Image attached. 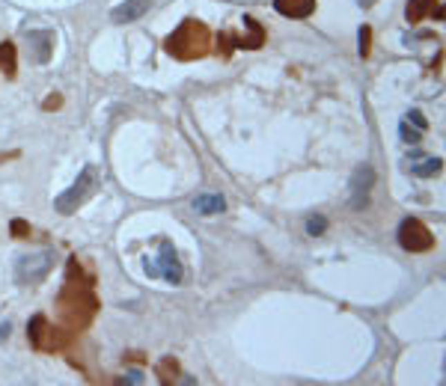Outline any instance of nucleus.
Returning <instances> with one entry per match:
<instances>
[{
  "label": "nucleus",
  "instance_id": "f257e3e1",
  "mask_svg": "<svg viewBox=\"0 0 446 386\" xmlns=\"http://www.w3.org/2000/svg\"><path fill=\"white\" fill-rule=\"evenodd\" d=\"M98 184H102V173H98L95 166H84L81 175H77V182L54 200V208H57L59 214H75L77 208H81L89 200V196L95 193Z\"/></svg>",
  "mask_w": 446,
  "mask_h": 386
},
{
  "label": "nucleus",
  "instance_id": "f03ea898",
  "mask_svg": "<svg viewBox=\"0 0 446 386\" xmlns=\"http://www.w3.org/2000/svg\"><path fill=\"white\" fill-rule=\"evenodd\" d=\"M54 267V250H39L18 255L15 262V282L18 285H39Z\"/></svg>",
  "mask_w": 446,
  "mask_h": 386
},
{
  "label": "nucleus",
  "instance_id": "7ed1b4c3",
  "mask_svg": "<svg viewBox=\"0 0 446 386\" xmlns=\"http://www.w3.org/2000/svg\"><path fill=\"white\" fill-rule=\"evenodd\" d=\"M396 238H399V244L408 253H425V250H431V244H434L431 232L425 229L416 217H405V220L399 223V232H396Z\"/></svg>",
  "mask_w": 446,
  "mask_h": 386
},
{
  "label": "nucleus",
  "instance_id": "20e7f679",
  "mask_svg": "<svg viewBox=\"0 0 446 386\" xmlns=\"http://www.w3.org/2000/svg\"><path fill=\"white\" fill-rule=\"evenodd\" d=\"M205 42H208V33L200 27V24H194V21H185L182 27L176 30V33L167 39V51L170 54H178V48L187 45V48H194L196 45V51H205Z\"/></svg>",
  "mask_w": 446,
  "mask_h": 386
},
{
  "label": "nucleus",
  "instance_id": "39448f33",
  "mask_svg": "<svg viewBox=\"0 0 446 386\" xmlns=\"http://www.w3.org/2000/svg\"><path fill=\"white\" fill-rule=\"evenodd\" d=\"M24 51L30 63H48L54 54V33L51 30H30L24 33Z\"/></svg>",
  "mask_w": 446,
  "mask_h": 386
},
{
  "label": "nucleus",
  "instance_id": "423d86ee",
  "mask_svg": "<svg viewBox=\"0 0 446 386\" xmlns=\"http://www.w3.org/2000/svg\"><path fill=\"white\" fill-rule=\"evenodd\" d=\"M155 264H158V273H161V280H167L170 285H178V282H182L185 271H182V262H178L176 247H173L170 241H161V247H158V259H155Z\"/></svg>",
  "mask_w": 446,
  "mask_h": 386
},
{
  "label": "nucleus",
  "instance_id": "0eeeda50",
  "mask_svg": "<svg viewBox=\"0 0 446 386\" xmlns=\"http://www.w3.org/2000/svg\"><path fill=\"white\" fill-rule=\"evenodd\" d=\"M372 184H375V170L369 164H363L360 170L351 175V208H363L366 205Z\"/></svg>",
  "mask_w": 446,
  "mask_h": 386
},
{
  "label": "nucleus",
  "instance_id": "6e6552de",
  "mask_svg": "<svg viewBox=\"0 0 446 386\" xmlns=\"http://www.w3.org/2000/svg\"><path fill=\"white\" fill-rule=\"evenodd\" d=\"M149 6H152V0H125V3H119L111 12V21L113 24H131V21H137V18L146 15Z\"/></svg>",
  "mask_w": 446,
  "mask_h": 386
},
{
  "label": "nucleus",
  "instance_id": "1a4fd4ad",
  "mask_svg": "<svg viewBox=\"0 0 446 386\" xmlns=\"http://www.w3.org/2000/svg\"><path fill=\"white\" fill-rule=\"evenodd\" d=\"M274 9L286 18H306L313 15L315 0H274Z\"/></svg>",
  "mask_w": 446,
  "mask_h": 386
},
{
  "label": "nucleus",
  "instance_id": "9d476101",
  "mask_svg": "<svg viewBox=\"0 0 446 386\" xmlns=\"http://www.w3.org/2000/svg\"><path fill=\"white\" fill-rule=\"evenodd\" d=\"M440 166H443L440 157H420V155H414V161L408 157V170H411L414 175H420V178H431V175H438V173H440Z\"/></svg>",
  "mask_w": 446,
  "mask_h": 386
},
{
  "label": "nucleus",
  "instance_id": "9b49d317",
  "mask_svg": "<svg viewBox=\"0 0 446 386\" xmlns=\"http://www.w3.org/2000/svg\"><path fill=\"white\" fill-rule=\"evenodd\" d=\"M194 208L200 214H221L223 208H226V200H223L221 193H200L194 200Z\"/></svg>",
  "mask_w": 446,
  "mask_h": 386
},
{
  "label": "nucleus",
  "instance_id": "f8f14e48",
  "mask_svg": "<svg viewBox=\"0 0 446 386\" xmlns=\"http://www.w3.org/2000/svg\"><path fill=\"white\" fill-rule=\"evenodd\" d=\"M431 9H434V0H411L408 9H405V15H408L411 24H416V21H422Z\"/></svg>",
  "mask_w": 446,
  "mask_h": 386
},
{
  "label": "nucleus",
  "instance_id": "ddd939ff",
  "mask_svg": "<svg viewBox=\"0 0 446 386\" xmlns=\"http://www.w3.org/2000/svg\"><path fill=\"white\" fill-rule=\"evenodd\" d=\"M45 333H48V321L42 318V315H36V318L27 324V336H30V342H33L36 348H45Z\"/></svg>",
  "mask_w": 446,
  "mask_h": 386
},
{
  "label": "nucleus",
  "instance_id": "4468645a",
  "mask_svg": "<svg viewBox=\"0 0 446 386\" xmlns=\"http://www.w3.org/2000/svg\"><path fill=\"white\" fill-rule=\"evenodd\" d=\"M158 378H161L164 386H173L176 378H178V363L173 360V356H164L161 363H158Z\"/></svg>",
  "mask_w": 446,
  "mask_h": 386
},
{
  "label": "nucleus",
  "instance_id": "2eb2a0df",
  "mask_svg": "<svg viewBox=\"0 0 446 386\" xmlns=\"http://www.w3.org/2000/svg\"><path fill=\"white\" fill-rule=\"evenodd\" d=\"M0 66L6 68V75H15V48L9 42L0 45Z\"/></svg>",
  "mask_w": 446,
  "mask_h": 386
},
{
  "label": "nucleus",
  "instance_id": "dca6fc26",
  "mask_svg": "<svg viewBox=\"0 0 446 386\" xmlns=\"http://www.w3.org/2000/svg\"><path fill=\"white\" fill-rule=\"evenodd\" d=\"M327 229V220H324V217H310V220H306V235H322Z\"/></svg>",
  "mask_w": 446,
  "mask_h": 386
},
{
  "label": "nucleus",
  "instance_id": "f3484780",
  "mask_svg": "<svg viewBox=\"0 0 446 386\" xmlns=\"http://www.w3.org/2000/svg\"><path fill=\"white\" fill-rule=\"evenodd\" d=\"M399 137L405 143H420V137H422V131H414V128L408 125V122H402L399 125Z\"/></svg>",
  "mask_w": 446,
  "mask_h": 386
},
{
  "label": "nucleus",
  "instance_id": "a211bd4d",
  "mask_svg": "<svg viewBox=\"0 0 446 386\" xmlns=\"http://www.w3.org/2000/svg\"><path fill=\"white\" fill-rule=\"evenodd\" d=\"M357 39H360V57H369V39H372V30H369V27H360V33H357Z\"/></svg>",
  "mask_w": 446,
  "mask_h": 386
},
{
  "label": "nucleus",
  "instance_id": "6ab92c4d",
  "mask_svg": "<svg viewBox=\"0 0 446 386\" xmlns=\"http://www.w3.org/2000/svg\"><path fill=\"white\" fill-rule=\"evenodd\" d=\"M408 119L416 125V131H425V128H429V122H425V116H422L420 110H411V113H408Z\"/></svg>",
  "mask_w": 446,
  "mask_h": 386
},
{
  "label": "nucleus",
  "instance_id": "aec40b11",
  "mask_svg": "<svg viewBox=\"0 0 446 386\" xmlns=\"http://www.w3.org/2000/svg\"><path fill=\"white\" fill-rule=\"evenodd\" d=\"M143 271H146V276H152V280H161V273H158V264H155V259H146Z\"/></svg>",
  "mask_w": 446,
  "mask_h": 386
},
{
  "label": "nucleus",
  "instance_id": "412c9836",
  "mask_svg": "<svg viewBox=\"0 0 446 386\" xmlns=\"http://www.w3.org/2000/svg\"><path fill=\"white\" fill-rule=\"evenodd\" d=\"M12 232H15V238H21V235H27V232H30V226H27V223H21V220H12Z\"/></svg>",
  "mask_w": 446,
  "mask_h": 386
},
{
  "label": "nucleus",
  "instance_id": "4be33fe9",
  "mask_svg": "<svg viewBox=\"0 0 446 386\" xmlns=\"http://www.w3.org/2000/svg\"><path fill=\"white\" fill-rule=\"evenodd\" d=\"M6 336H9V321L0 324V339H6Z\"/></svg>",
  "mask_w": 446,
  "mask_h": 386
},
{
  "label": "nucleus",
  "instance_id": "5701e85b",
  "mask_svg": "<svg viewBox=\"0 0 446 386\" xmlns=\"http://www.w3.org/2000/svg\"><path fill=\"white\" fill-rule=\"evenodd\" d=\"M357 3H360V6H372L375 0H357Z\"/></svg>",
  "mask_w": 446,
  "mask_h": 386
}]
</instances>
